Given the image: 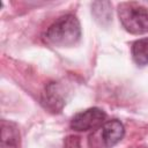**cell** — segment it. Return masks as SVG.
<instances>
[{
	"label": "cell",
	"instance_id": "ba28073f",
	"mask_svg": "<svg viewBox=\"0 0 148 148\" xmlns=\"http://www.w3.org/2000/svg\"><path fill=\"white\" fill-rule=\"evenodd\" d=\"M91 12L101 24H105L111 20V3L109 1H96L91 6Z\"/></svg>",
	"mask_w": 148,
	"mask_h": 148
},
{
	"label": "cell",
	"instance_id": "7a4b0ae2",
	"mask_svg": "<svg viewBox=\"0 0 148 148\" xmlns=\"http://www.w3.org/2000/svg\"><path fill=\"white\" fill-rule=\"evenodd\" d=\"M118 17L126 31L134 35L148 32V8L138 2L118 5Z\"/></svg>",
	"mask_w": 148,
	"mask_h": 148
},
{
	"label": "cell",
	"instance_id": "5b68a950",
	"mask_svg": "<svg viewBox=\"0 0 148 148\" xmlns=\"http://www.w3.org/2000/svg\"><path fill=\"white\" fill-rule=\"evenodd\" d=\"M124 125L118 119H112L105 121L101 126L99 139L105 148H112L124 138Z\"/></svg>",
	"mask_w": 148,
	"mask_h": 148
},
{
	"label": "cell",
	"instance_id": "6da1fadb",
	"mask_svg": "<svg viewBox=\"0 0 148 148\" xmlns=\"http://www.w3.org/2000/svg\"><path fill=\"white\" fill-rule=\"evenodd\" d=\"M81 37V25L77 17L66 14L54 21L45 34L49 44L58 47H69L75 45Z\"/></svg>",
	"mask_w": 148,
	"mask_h": 148
},
{
	"label": "cell",
	"instance_id": "277c9868",
	"mask_svg": "<svg viewBox=\"0 0 148 148\" xmlns=\"http://www.w3.org/2000/svg\"><path fill=\"white\" fill-rule=\"evenodd\" d=\"M65 95V90L59 83L50 82L42 95V104L53 113L60 112L66 104Z\"/></svg>",
	"mask_w": 148,
	"mask_h": 148
},
{
	"label": "cell",
	"instance_id": "52a82bcc",
	"mask_svg": "<svg viewBox=\"0 0 148 148\" xmlns=\"http://www.w3.org/2000/svg\"><path fill=\"white\" fill-rule=\"evenodd\" d=\"M132 58L138 66L148 65V38L135 40L131 47Z\"/></svg>",
	"mask_w": 148,
	"mask_h": 148
},
{
	"label": "cell",
	"instance_id": "9c48e42d",
	"mask_svg": "<svg viewBox=\"0 0 148 148\" xmlns=\"http://www.w3.org/2000/svg\"><path fill=\"white\" fill-rule=\"evenodd\" d=\"M64 148H80V140L77 136H68L65 141V147Z\"/></svg>",
	"mask_w": 148,
	"mask_h": 148
},
{
	"label": "cell",
	"instance_id": "8992f818",
	"mask_svg": "<svg viewBox=\"0 0 148 148\" xmlns=\"http://www.w3.org/2000/svg\"><path fill=\"white\" fill-rule=\"evenodd\" d=\"M1 143L2 148H20V131L15 123L2 119L1 120Z\"/></svg>",
	"mask_w": 148,
	"mask_h": 148
},
{
	"label": "cell",
	"instance_id": "3957f363",
	"mask_svg": "<svg viewBox=\"0 0 148 148\" xmlns=\"http://www.w3.org/2000/svg\"><path fill=\"white\" fill-rule=\"evenodd\" d=\"M106 119V113L98 108H90L76 113L71 120V127L77 132H87L99 128Z\"/></svg>",
	"mask_w": 148,
	"mask_h": 148
}]
</instances>
